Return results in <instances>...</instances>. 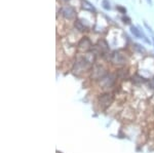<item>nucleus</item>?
Wrapping results in <instances>:
<instances>
[{
    "mask_svg": "<svg viewBox=\"0 0 154 153\" xmlns=\"http://www.w3.org/2000/svg\"><path fill=\"white\" fill-rule=\"evenodd\" d=\"M75 28H76V30H78L80 32H83L86 30V27L84 26V24L81 21H79V20H77L75 22Z\"/></svg>",
    "mask_w": 154,
    "mask_h": 153,
    "instance_id": "nucleus-10",
    "label": "nucleus"
},
{
    "mask_svg": "<svg viewBox=\"0 0 154 153\" xmlns=\"http://www.w3.org/2000/svg\"><path fill=\"white\" fill-rule=\"evenodd\" d=\"M110 60L113 64H115V65H123L126 62L125 57L123 56L122 54L118 53V51H114L112 55H111Z\"/></svg>",
    "mask_w": 154,
    "mask_h": 153,
    "instance_id": "nucleus-3",
    "label": "nucleus"
},
{
    "mask_svg": "<svg viewBox=\"0 0 154 153\" xmlns=\"http://www.w3.org/2000/svg\"><path fill=\"white\" fill-rule=\"evenodd\" d=\"M106 70L103 66L100 65H96L95 67L93 68V71H91V78L94 79H102V78L105 76Z\"/></svg>",
    "mask_w": 154,
    "mask_h": 153,
    "instance_id": "nucleus-2",
    "label": "nucleus"
},
{
    "mask_svg": "<svg viewBox=\"0 0 154 153\" xmlns=\"http://www.w3.org/2000/svg\"><path fill=\"white\" fill-rule=\"evenodd\" d=\"M99 47H100L101 50H103L104 53L109 49L108 44H107V42H106L105 40H100V41H99Z\"/></svg>",
    "mask_w": 154,
    "mask_h": 153,
    "instance_id": "nucleus-11",
    "label": "nucleus"
},
{
    "mask_svg": "<svg viewBox=\"0 0 154 153\" xmlns=\"http://www.w3.org/2000/svg\"><path fill=\"white\" fill-rule=\"evenodd\" d=\"M122 21L125 22V23H126V24H130V22H131V20H130V18H128V17H122Z\"/></svg>",
    "mask_w": 154,
    "mask_h": 153,
    "instance_id": "nucleus-15",
    "label": "nucleus"
},
{
    "mask_svg": "<svg viewBox=\"0 0 154 153\" xmlns=\"http://www.w3.org/2000/svg\"><path fill=\"white\" fill-rule=\"evenodd\" d=\"M82 8L84 9V11H91V12L96 11V8L91 5V3H89L88 0H83L82 1Z\"/></svg>",
    "mask_w": 154,
    "mask_h": 153,
    "instance_id": "nucleus-8",
    "label": "nucleus"
},
{
    "mask_svg": "<svg viewBox=\"0 0 154 153\" xmlns=\"http://www.w3.org/2000/svg\"><path fill=\"white\" fill-rule=\"evenodd\" d=\"M117 9L119 11L121 12V14H126V9L125 8H123V7H121V6H117Z\"/></svg>",
    "mask_w": 154,
    "mask_h": 153,
    "instance_id": "nucleus-14",
    "label": "nucleus"
},
{
    "mask_svg": "<svg viewBox=\"0 0 154 153\" xmlns=\"http://www.w3.org/2000/svg\"><path fill=\"white\" fill-rule=\"evenodd\" d=\"M113 82H114L113 75H107L102 78L100 83L102 86H104V87H109V86H111L113 84Z\"/></svg>",
    "mask_w": 154,
    "mask_h": 153,
    "instance_id": "nucleus-7",
    "label": "nucleus"
},
{
    "mask_svg": "<svg viewBox=\"0 0 154 153\" xmlns=\"http://www.w3.org/2000/svg\"><path fill=\"white\" fill-rule=\"evenodd\" d=\"M153 42H154V38H153Z\"/></svg>",
    "mask_w": 154,
    "mask_h": 153,
    "instance_id": "nucleus-17",
    "label": "nucleus"
},
{
    "mask_svg": "<svg viewBox=\"0 0 154 153\" xmlns=\"http://www.w3.org/2000/svg\"><path fill=\"white\" fill-rule=\"evenodd\" d=\"M113 101V97L111 93H104V95H102L100 98H99V102H100L101 105L103 106H109L112 103Z\"/></svg>",
    "mask_w": 154,
    "mask_h": 153,
    "instance_id": "nucleus-5",
    "label": "nucleus"
},
{
    "mask_svg": "<svg viewBox=\"0 0 154 153\" xmlns=\"http://www.w3.org/2000/svg\"><path fill=\"white\" fill-rule=\"evenodd\" d=\"M147 1H148V3H149V4H151V0H147Z\"/></svg>",
    "mask_w": 154,
    "mask_h": 153,
    "instance_id": "nucleus-16",
    "label": "nucleus"
},
{
    "mask_svg": "<svg viewBox=\"0 0 154 153\" xmlns=\"http://www.w3.org/2000/svg\"><path fill=\"white\" fill-rule=\"evenodd\" d=\"M102 4H103V7L105 9H110L111 8V6H110V2L108 1V0H103V2H102Z\"/></svg>",
    "mask_w": 154,
    "mask_h": 153,
    "instance_id": "nucleus-12",
    "label": "nucleus"
},
{
    "mask_svg": "<svg viewBox=\"0 0 154 153\" xmlns=\"http://www.w3.org/2000/svg\"><path fill=\"white\" fill-rule=\"evenodd\" d=\"M61 14H62V16H63L64 18L68 19V20L74 19V18H75V16H76L75 9H74L72 6H65V7H63V8H62V11H61Z\"/></svg>",
    "mask_w": 154,
    "mask_h": 153,
    "instance_id": "nucleus-4",
    "label": "nucleus"
},
{
    "mask_svg": "<svg viewBox=\"0 0 154 153\" xmlns=\"http://www.w3.org/2000/svg\"><path fill=\"white\" fill-rule=\"evenodd\" d=\"M134 47H135V49H137L138 51H140V53H144V51H145V48L142 47L140 44H135V46H134Z\"/></svg>",
    "mask_w": 154,
    "mask_h": 153,
    "instance_id": "nucleus-13",
    "label": "nucleus"
},
{
    "mask_svg": "<svg viewBox=\"0 0 154 153\" xmlns=\"http://www.w3.org/2000/svg\"><path fill=\"white\" fill-rule=\"evenodd\" d=\"M78 47L80 49H82V50H88L91 47V40L88 38V37H83L82 39H81L80 41H79L78 43Z\"/></svg>",
    "mask_w": 154,
    "mask_h": 153,
    "instance_id": "nucleus-6",
    "label": "nucleus"
},
{
    "mask_svg": "<svg viewBox=\"0 0 154 153\" xmlns=\"http://www.w3.org/2000/svg\"><path fill=\"white\" fill-rule=\"evenodd\" d=\"M94 63V56L91 54H88L85 57H81V58L77 59L74 65L73 71L75 73H80L84 70H88L93 66Z\"/></svg>",
    "mask_w": 154,
    "mask_h": 153,
    "instance_id": "nucleus-1",
    "label": "nucleus"
},
{
    "mask_svg": "<svg viewBox=\"0 0 154 153\" xmlns=\"http://www.w3.org/2000/svg\"><path fill=\"white\" fill-rule=\"evenodd\" d=\"M131 33L134 34V35H135L137 38H141V37L143 36V38L145 39L146 41H147V42H149V41L147 40V39H146V37H145V35H144L143 33H141V31L139 30L138 28H136V27H131Z\"/></svg>",
    "mask_w": 154,
    "mask_h": 153,
    "instance_id": "nucleus-9",
    "label": "nucleus"
}]
</instances>
